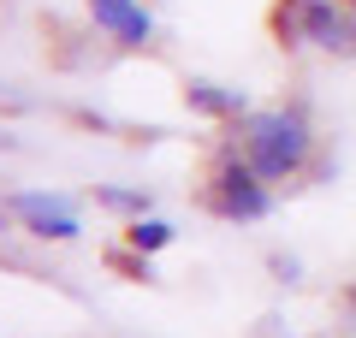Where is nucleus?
Segmentation results:
<instances>
[{"instance_id": "obj_3", "label": "nucleus", "mask_w": 356, "mask_h": 338, "mask_svg": "<svg viewBox=\"0 0 356 338\" xmlns=\"http://www.w3.org/2000/svg\"><path fill=\"white\" fill-rule=\"evenodd\" d=\"M297 30L315 48H339V54L356 48V18H344L332 0H297Z\"/></svg>"}, {"instance_id": "obj_6", "label": "nucleus", "mask_w": 356, "mask_h": 338, "mask_svg": "<svg viewBox=\"0 0 356 338\" xmlns=\"http://www.w3.org/2000/svg\"><path fill=\"white\" fill-rule=\"evenodd\" d=\"M191 107H202V113H243V95L238 89H220V83H191Z\"/></svg>"}, {"instance_id": "obj_1", "label": "nucleus", "mask_w": 356, "mask_h": 338, "mask_svg": "<svg viewBox=\"0 0 356 338\" xmlns=\"http://www.w3.org/2000/svg\"><path fill=\"white\" fill-rule=\"evenodd\" d=\"M309 161V125L297 113H255L250 119V166L261 178H291Z\"/></svg>"}, {"instance_id": "obj_8", "label": "nucleus", "mask_w": 356, "mask_h": 338, "mask_svg": "<svg viewBox=\"0 0 356 338\" xmlns=\"http://www.w3.org/2000/svg\"><path fill=\"white\" fill-rule=\"evenodd\" d=\"M102 202H107V208H125V214H143V208H149L137 190H102Z\"/></svg>"}, {"instance_id": "obj_7", "label": "nucleus", "mask_w": 356, "mask_h": 338, "mask_svg": "<svg viewBox=\"0 0 356 338\" xmlns=\"http://www.w3.org/2000/svg\"><path fill=\"white\" fill-rule=\"evenodd\" d=\"M166 243H172V225H166V220H143V214H137V225H131V250L149 255V250H166Z\"/></svg>"}, {"instance_id": "obj_4", "label": "nucleus", "mask_w": 356, "mask_h": 338, "mask_svg": "<svg viewBox=\"0 0 356 338\" xmlns=\"http://www.w3.org/2000/svg\"><path fill=\"white\" fill-rule=\"evenodd\" d=\"M13 208L30 220V232H36V238H54V243L77 238V214L65 208V196H42V190H30V196H18Z\"/></svg>"}, {"instance_id": "obj_2", "label": "nucleus", "mask_w": 356, "mask_h": 338, "mask_svg": "<svg viewBox=\"0 0 356 338\" xmlns=\"http://www.w3.org/2000/svg\"><path fill=\"white\" fill-rule=\"evenodd\" d=\"M255 166L250 161H226L214 178V208L226 214V220H267V208H273V196H267L261 184H255Z\"/></svg>"}, {"instance_id": "obj_5", "label": "nucleus", "mask_w": 356, "mask_h": 338, "mask_svg": "<svg viewBox=\"0 0 356 338\" xmlns=\"http://www.w3.org/2000/svg\"><path fill=\"white\" fill-rule=\"evenodd\" d=\"M89 13H95V24L113 30L119 42H149V13H143V0H89Z\"/></svg>"}]
</instances>
